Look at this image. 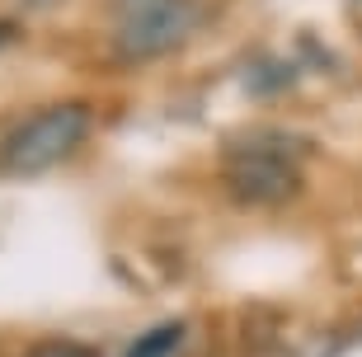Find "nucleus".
Instances as JSON below:
<instances>
[{"instance_id": "7ed1b4c3", "label": "nucleus", "mask_w": 362, "mask_h": 357, "mask_svg": "<svg viewBox=\"0 0 362 357\" xmlns=\"http://www.w3.org/2000/svg\"><path fill=\"white\" fill-rule=\"evenodd\" d=\"M221 188L240 207H259V212H278L287 202L301 198V170L292 160H273V156H226V170H221Z\"/></svg>"}, {"instance_id": "6e6552de", "label": "nucleus", "mask_w": 362, "mask_h": 357, "mask_svg": "<svg viewBox=\"0 0 362 357\" xmlns=\"http://www.w3.org/2000/svg\"><path fill=\"white\" fill-rule=\"evenodd\" d=\"M10 38H14V24H5V19H0V47H5Z\"/></svg>"}, {"instance_id": "39448f33", "label": "nucleus", "mask_w": 362, "mask_h": 357, "mask_svg": "<svg viewBox=\"0 0 362 357\" xmlns=\"http://www.w3.org/2000/svg\"><path fill=\"white\" fill-rule=\"evenodd\" d=\"M179 344H184V324H179V320H170V324H160V329H146V334H141V339L127 348V357H175Z\"/></svg>"}, {"instance_id": "423d86ee", "label": "nucleus", "mask_w": 362, "mask_h": 357, "mask_svg": "<svg viewBox=\"0 0 362 357\" xmlns=\"http://www.w3.org/2000/svg\"><path fill=\"white\" fill-rule=\"evenodd\" d=\"M287 80H292V71H282L278 62H259V66L250 71V90H255L259 99H273L278 90H287Z\"/></svg>"}, {"instance_id": "f03ea898", "label": "nucleus", "mask_w": 362, "mask_h": 357, "mask_svg": "<svg viewBox=\"0 0 362 357\" xmlns=\"http://www.w3.org/2000/svg\"><path fill=\"white\" fill-rule=\"evenodd\" d=\"M94 136V108L81 99H62L38 113H28L0 146V170L5 174H47L62 160H71Z\"/></svg>"}, {"instance_id": "f257e3e1", "label": "nucleus", "mask_w": 362, "mask_h": 357, "mask_svg": "<svg viewBox=\"0 0 362 357\" xmlns=\"http://www.w3.org/2000/svg\"><path fill=\"white\" fill-rule=\"evenodd\" d=\"M198 28V0H113V57L122 66H146V62L175 57Z\"/></svg>"}, {"instance_id": "20e7f679", "label": "nucleus", "mask_w": 362, "mask_h": 357, "mask_svg": "<svg viewBox=\"0 0 362 357\" xmlns=\"http://www.w3.org/2000/svg\"><path fill=\"white\" fill-rule=\"evenodd\" d=\"M226 156H273V160L301 165L310 156V141L287 132V127H245V132L226 136Z\"/></svg>"}, {"instance_id": "0eeeda50", "label": "nucleus", "mask_w": 362, "mask_h": 357, "mask_svg": "<svg viewBox=\"0 0 362 357\" xmlns=\"http://www.w3.org/2000/svg\"><path fill=\"white\" fill-rule=\"evenodd\" d=\"M24 357H99V353L85 344H38V348H28Z\"/></svg>"}]
</instances>
